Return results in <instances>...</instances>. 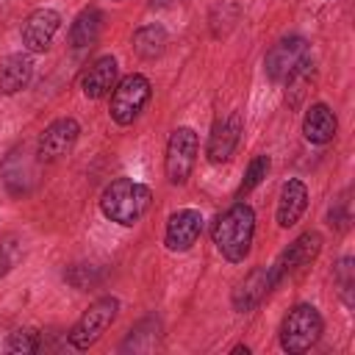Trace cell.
Segmentation results:
<instances>
[{"label":"cell","instance_id":"obj_10","mask_svg":"<svg viewBox=\"0 0 355 355\" xmlns=\"http://www.w3.org/2000/svg\"><path fill=\"white\" fill-rule=\"evenodd\" d=\"M58 28H61V14H58L55 8H33V11L25 17L22 31H19L25 50H31V53H44V50H50V44H53Z\"/></svg>","mask_w":355,"mask_h":355},{"label":"cell","instance_id":"obj_7","mask_svg":"<svg viewBox=\"0 0 355 355\" xmlns=\"http://www.w3.org/2000/svg\"><path fill=\"white\" fill-rule=\"evenodd\" d=\"M311 61V47L302 36H286L280 42H275L263 58V69L269 75V80L275 83H286L300 67H305Z\"/></svg>","mask_w":355,"mask_h":355},{"label":"cell","instance_id":"obj_18","mask_svg":"<svg viewBox=\"0 0 355 355\" xmlns=\"http://www.w3.org/2000/svg\"><path fill=\"white\" fill-rule=\"evenodd\" d=\"M103 22H105V17H103L100 8H94V6L83 8V11L75 17L72 28H69V44H72L75 50L92 47V44L100 39V33H103Z\"/></svg>","mask_w":355,"mask_h":355},{"label":"cell","instance_id":"obj_2","mask_svg":"<svg viewBox=\"0 0 355 355\" xmlns=\"http://www.w3.org/2000/svg\"><path fill=\"white\" fill-rule=\"evenodd\" d=\"M150 205H153V191L133 178H116L100 194L103 216L122 227H133L136 222H141Z\"/></svg>","mask_w":355,"mask_h":355},{"label":"cell","instance_id":"obj_21","mask_svg":"<svg viewBox=\"0 0 355 355\" xmlns=\"http://www.w3.org/2000/svg\"><path fill=\"white\" fill-rule=\"evenodd\" d=\"M6 349L17 352V355H33V352L42 349V333L36 327H19V330H14L8 336Z\"/></svg>","mask_w":355,"mask_h":355},{"label":"cell","instance_id":"obj_17","mask_svg":"<svg viewBox=\"0 0 355 355\" xmlns=\"http://www.w3.org/2000/svg\"><path fill=\"white\" fill-rule=\"evenodd\" d=\"M33 78V58L28 53H14L0 64V94L22 92Z\"/></svg>","mask_w":355,"mask_h":355},{"label":"cell","instance_id":"obj_16","mask_svg":"<svg viewBox=\"0 0 355 355\" xmlns=\"http://www.w3.org/2000/svg\"><path fill=\"white\" fill-rule=\"evenodd\" d=\"M338 133V119L327 103H313L302 116V136L311 144H327Z\"/></svg>","mask_w":355,"mask_h":355},{"label":"cell","instance_id":"obj_15","mask_svg":"<svg viewBox=\"0 0 355 355\" xmlns=\"http://www.w3.org/2000/svg\"><path fill=\"white\" fill-rule=\"evenodd\" d=\"M116 86V58L114 55H100L80 78V92L89 100H100L111 94Z\"/></svg>","mask_w":355,"mask_h":355},{"label":"cell","instance_id":"obj_13","mask_svg":"<svg viewBox=\"0 0 355 355\" xmlns=\"http://www.w3.org/2000/svg\"><path fill=\"white\" fill-rule=\"evenodd\" d=\"M272 288H275L272 269H269V266H255V269H250V272L244 275V280L233 288L230 302H233V308H236L239 313H250V311H255V308L269 297Z\"/></svg>","mask_w":355,"mask_h":355},{"label":"cell","instance_id":"obj_11","mask_svg":"<svg viewBox=\"0 0 355 355\" xmlns=\"http://www.w3.org/2000/svg\"><path fill=\"white\" fill-rule=\"evenodd\" d=\"M200 233H202V214L194 208H180L166 219L164 244L169 252H186L197 244Z\"/></svg>","mask_w":355,"mask_h":355},{"label":"cell","instance_id":"obj_19","mask_svg":"<svg viewBox=\"0 0 355 355\" xmlns=\"http://www.w3.org/2000/svg\"><path fill=\"white\" fill-rule=\"evenodd\" d=\"M166 44H169V36H166V31H164L161 25H155V22L141 25V28L133 33V53H136L139 58H144V61L161 58L164 50H166Z\"/></svg>","mask_w":355,"mask_h":355},{"label":"cell","instance_id":"obj_12","mask_svg":"<svg viewBox=\"0 0 355 355\" xmlns=\"http://www.w3.org/2000/svg\"><path fill=\"white\" fill-rule=\"evenodd\" d=\"M241 130H244V122H241V114H227L222 116L211 133H208V144H205V155L211 164H225L230 161V155L236 153L239 141H241Z\"/></svg>","mask_w":355,"mask_h":355},{"label":"cell","instance_id":"obj_8","mask_svg":"<svg viewBox=\"0 0 355 355\" xmlns=\"http://www.w3.org/2000/svg\"><path fill=\"white\" fill-rule=\"evenodd\" d=\"M319 252H322V236H319L316 230H305V233H300V236H297V239L277 255V261L269 266V269H272V280H275V286L283 283L286 277L297 275L300 269L311 266V263L316 261Z\"/></svg>","mask_w":355,"mask_h":355},{"label":"cell","instance_id":"obj_5","mask_svg":"<svg viewBox=\"0 0 355 355\" xmlns=\"http://www.w3.org/2000/svg\"><path fill=\"white\" fill-rule=\"evenodd\" d=\"M150 97H153V83L141 72H130L114 86L108 114L116 125H133L147 108Z\"/></svg>","mask_w":355,"mask_h":355},{"label":"cell","instance_id":"obj_3","mask_svg":"<svg viewBox=\"0 0 355 355\" xmlns=\"http://www.w3.org/2000/svg\"><path fill=\"white\" fill-rule=\"evenodd\" d=\"M322 330H324L322 313L313 305L300 302V305H294L283 316V324H280V349L288 352V355L308 352L319 341Z\"/></svg>","mask_w":355,"mask_h":355},{"label":"cell","instance_id":"obj_22","mask_svg":"<svg viewBox=\"0 0 355 355\" xmlns=\"http://www.w3.org/2000/svg\"><path fill=\"white\" fill-rule=\"evenodd\" d=\"M333 280H336V286H338V294H341L344 305L352 308V302H355V297H352V288H355V266H352V258H349V255L336 263Z\"/></svg>","mask_w":355,"mask_h":355},{"label":"cell","instance_id":"obj_25","mask_svg":"<svg viewBox=\"0 0 355 355\" xmlns=\"http://www.w3.org/2000/svg\"><path fill=\"white\" fill-rule=\"evenodd\" d=\"M175 3H180V0H150L153 8H169V6H175Z\"/></svg>","mask_w":355,"mask_h":355},{"label":"cell","instance_id":"obj_26","mask_svg":"<svg viewBox=\"0 0 355 355\" xmlns=\"http://www.w3.org/2000/svg\"><path fill=\"white\" fill-rule=\"evenodd\" d=\"M239 352H244V355H247V352H250V347H244V344H239V347H233V355H239Z\"/></svg>","mask_w":355,"mask_h":355},{"label":"cell","instance_id":"obj_4","mask_svg":"<svg viewBox=\"0 0 355 355\" xmlns=\"http://www.w3.org/2000/svg\"><path fill=\"white\" fill-rule=\"evenodd\" d=\"M116 313H119V300H116V297H111V294L97 297V300L80 313V319L69 327V333H67L69 347H72V349H80V352L89 349V347H94V344L103 338V333L114 324Z\"/></svg>","mask_w":355,"mask_h":355},{"label":"cell","instance_id":"obj_23","mask_svg":"<svg viewBox=\"0 0 355 355\" xmlns=\"http://www.w3.org/2000/svg\"><path fill=\"white\" fill-rule=\"evenodd\" d=\"M327 222H330V227H338V230H344V227L349 225L347 200H338L336 205H330V211H327Z\"/></svg>","mask_w":355,"mask_h":355},{"label":"cell","instance_id":"obj_24","mask_svg":"<svg viewBox=\"0 0 355 355\" xmlns=\"http://www.w3.org/2000/svg\"><path fill=\"white\" fill-rule=\"evenodd\" d=\"M8 269H11V258L6 255V250H0V277H6Z\"/></svg>","mask_w":355,"mask_h":355},{"label":"cell","instance_id":"obj_9","mask_svg":"<svg viewBox=\"0 0 355 355\" xmlns=\"http://www.w3.org/2000/svg\"><path fill=\"white\" fill-rule=\"evenodd\" d=\"M80 136V125L78 119L72 116H61V119H53L42 133H39V141H36V155L42 164H53V161H61L78 141Z\"/></svg>","mask_w":355,"mask_h":355},{"label":"cell","instance_id":"obj_1","mask_svg":"<svg viewBox=\"0 0 355 355\" xmlns=\"http://www.w3.org/2000/svg\"><path fill=\"white\" fill-rule=\"evenodd\" d=\"M211 239H214V244H216V250L222 252L225 261L241 263L250 255L252 239H255V211H252V205H247L244 200L233 202L225 214H219L214 219Z\"/></svg>","mask_w":355,"mask_h":355},{"label":"cell","instance_id":"obj_14","mask_svg":"<svg viewBox=\"0 0 355 355\" xmlns=\"http://www.w3.org/2000/svg\"><path fill=\"white\" fill-rule=\"evenodd\" d=\"M305 208H308V186L300 178H288L280 186V197H277V211H275L277 225L280 227H294L302 219Z\"/></svg>","mask_w":355,"mask_h":355},{"label":"cell","instance_id":"obj_6","mask_svg":"<svg viewBox=\"0 0 355 355\" xmlns=\"http://www.w3.org/2000/svg\"><path fill=\"white\" fill-rule=\"evenodd\" d=\"M200 153V139L191 128H175L166 141V155H164V172L172 186H183L197 164Z\"/></svg>","mask_w":355,"mask_h":355},{"label":"cell","instance_id":"obj_20","mask_svg":"<svg viewBox=\"0 0 355 355\" xmlns=\"http://www.w3.org/2000/svg\"><path fill=\"white\" fill-rule=\"evenodd\" d=\"M269 169H272V161H269V155H255L252 161H250V166H247V172H244V178H241V183H239V189H236V200H244L266 175H269Z\"/></svg>","mask_w":355,"mask_h":355}]
</instances>
